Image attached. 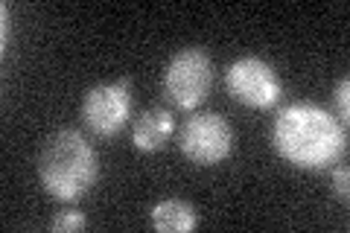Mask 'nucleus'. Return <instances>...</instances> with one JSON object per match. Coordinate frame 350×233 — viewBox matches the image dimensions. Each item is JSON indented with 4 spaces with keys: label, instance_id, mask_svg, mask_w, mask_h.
I'll return each instance as SVG.
<instances>
[{
    "label": "nucleus",
    "instance_id": "1",
    "mask_svg": "<svg viewBox=\"0 0 350 233\" xmlns=\"http://www.w3.org/2000/svg\"><path fill=\"white\" fill-rule=\"evenodd\" d=\"M271 143L286 163L321 172L345 154L347 135L327 108L315 102H292L278 111Z\"/></svg>",
    "mask_w": 350,
    "mask_h": 233
},
{
    "label": "nucleus",
    "instance_id": "2",
    "mask_svg": "<svg viewBox=\"0 0 350 233\" xmlns=\"http://www.w3.org/2000/svg\"><path fill=\"white\" fill-rule=\"evenodd\" d=\"M38 181L56 202H79L100 178V158L76 128H59L38 152Z\"/></svg>",
    "mask_w": 350,
    "mask_h": 233
},
{
    "label": "nucleus",
    "instance_id": "3",
    "mask_svg": "<svg viewBox=\"0 0 350 233\" xmlns=\"http://www.w3.org/2000/svg\"><path fill=\"white\" fill-rule=\"evenodd\" d=\"M213 85V61L202 47H184L163 70V94L181 111H196Z\"/></svg>",
    "mask_w": 350,
    "mask_h": 233
},
{
    "label": "nucleus",
    "instance_id": "4",
    "mask_svg": "<svg viewBox=\"0 0 350 233\" xmlns=\"http://www.w3.org/2000/svg\"><path fill=\"white\" fill-rule=\"evenodd\" d=\"M178 149L187 161L199 166H216L228 161L234 149V128L225 117L213 111H199L187 117V123L178 131Z\"/></svg>",
    "mask_w": 350,
    "mask_h": 233
},
{
    "label": "nucleus",
    "instance_id": "5",
    "mask_svg": "<svg viewBox=\"0 0 350 233\" xmlns=\"http://www.w3.org/2000/svg\"><path fill=\"white\" fill-rule=\"evenodd\" d=\"M225 91L245 108L266 111L280 99L283 82L278 70L257 55H243L225 70Z\"/></svg>",
    "mask_w": 350,
    "mask_h": 233
},
{
    "label": "nucleus",
    "instance_id": "6",
    "mask_svg": "<svg viewBox=\"0 0 350 233\" xmlns=\"http://www.w3.org/2000/svg\"><path fill=\"white\" fill-rule=\"evenodd\" d=\"M131 114V79L123 76L117 82H100L82 99V123L96 137H114L123 131Z\"/></svg>",
    "mask_w": 350,
    "mask_h": 233
},
{
    "label": "nucleus",
    "instance_id": "7",
    "mask_svg": "<svg viewBox=\"0 0 350 233\" xmlns=\"http://www.w3.org/2000/svg\"><path fill=\"white\" fill-rule=\"evenodd\" d=\"M172 131H175L172 111L152 105L131 123V143H135L137 152H158L172 137Z\"/></svg>",
    "mask_w": 350,
    "mask_h": 233
},
{
    "label": "nucleus",
    "instance_id": "8",
    "mask_svg": "<svg viewBox=\"0 0 350 233\" xmlns=\"http://www.w3.org/2000/svg\"><path fill=\"white\" fill-rule=\"evenodd\" d=\"M149 221L158 233H190L199 228V210L181 198H163L152 207Z\"/></svg>",
    "mask_w": 350,
    "mask_h": 233
},
{
    "label": "nucleus",
    "instance_id": "9",
    "mask_svg": "<svg viewBox=\"0 0 350 233\" xmlns=\"http://www.w3.org/2000/svg\"><path fill=\"white\" fill-rule=\"evenodd\" d=\"M88 228V219L82 210H62L56 213V219L50 221V230L53 233H76V230H85Z\"/></svg>",
    "mask_w": 350,
    "mask_h": 233
},
{
    "label": "nucleus",
    "instance_id": "10",
    "mask_svg": "<svg viewBox=\"0 0 350 233\" xmlns=\"http://www.w3.org/2000/svg\"><path fill=\"white\" fill-rule=\"evenodd\" d=\"M333 99H336L338 111H342V117L347 120V114H350V79H347V76H345V79L336 85V91H333Z\"/></svg>",
    "mask_w": 350,
    "mask_h": 233
},
{
    "label": "nucleus",
    "instance_id": "11",
    "mask_svg": "<svg viewBox=\"0 0 350 233\" xmlns=\"http://www.w3.org/2000/svg\"><path fill=\"white\" fill-rule=\"evenodd\" d=\"M347 181H350V169L347 166H338L333 172V193L342 198V202H347Z\"/></svg>",
    "mask_w": 350,
    "mask_h": 233
}]
</instances>
